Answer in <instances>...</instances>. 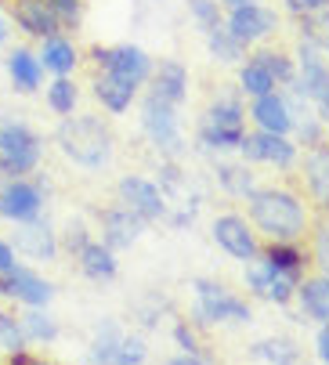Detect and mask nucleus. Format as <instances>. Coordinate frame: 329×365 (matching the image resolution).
<instances>
[{
    "label": "nucleus",
    "instance_id": "f257e3e1",
    "mask_svg": "<svg viewBox=\"0 0 329 365\" xmlns=\"http://www.w3.org/2000/svg\"><path fill=\"white\" fill-rule=\"evenodd\" d=\"M59 145L80 167H101V163H108V155H113V138H108L105 123L94 120V116L66 120L59 127Z\"/></svg>",
    "mask_w": 329,
    "mask_h": 365
},
{
    "label": "nucleus",
    "instance_id": "f03ea898",
    "mask_svg": "<svg viewBox=\"0 0 329 365\" xmlns=\"http://www.w3.org/2000/svg\"><path fill=\"white\" fill-rule=\"evenodd\" d=\"M250 214L260 225V232H268L271 239L290 242L304 232V210L290 192H253Z\"/></svg>",
    "mask_w": 329,
    "mask_h": 365
},
{
    "label": "nucleus",
    "instance_id": "7ed1b4c3",
    "mask_svg": "<svg viewBox=\"0 0 329 365\" xmlns=\"http://www.w3.org/2000/svg\"><path fill=\"white\" fill-rule=\"evenodd\" d=\"M36 160H40V141L33 138V130L15 120H0V163H4V170L26 174L36 167Z\"/></svg>",
    "mask_w": 329,
    "mask_h": 365
},
{
    "label": "nucleus",
    "instance_id": "20e7f679",
    "mask_svg": "<svg viewBox=\"0 0 329 365\" xmlns=\"http://www.w3.org/2000/svg\"><path fill=\"white\" fill-rule=\"evenodd\" d=\"M243 113L225 101V106H213L206 113V123H203V141L213 145V148H236L243 145Z\"/></svg>",
    "mask_w": 329,
    "mask_h": 365
},
{
    "label": "nucleus",
    "instance_id": "39448f33",
    "mask_svg": "<svg viewBox=\"0 0 329 365\" xmlns=\"http://www.w3.org/2000/svg\"><path fill=\"white\" fill-rule=\"evenodd\" d=\"M141 123L148 130V138L159 145V148H167V152H178L181 145V134H178V116H174V106L171 101H163V98H148L145 101V109H141Z\"/></svg>",
    "mask_w": 329,
    "mask_h": 365
},
{
    "label": "nucleus",
    "instance_id": "423d86ee",
    "mask_svg": "<svg viewBox=\"0 0 329 365\" xmlns=\"http://www.w3.org/2000/svg\"><path fill=\"white\" fill-rule=\"evenodd\" d=\"M196 289H199V315H203L206 322H213V319H217V322H221V319H228V322H246V319H250L246 304L236 300V297H228L221 286L199 282Z\"/></svg>",
    "mask_w": 329,
    "mask_h": 365
},
{
    "label": "nucleus",
    "instance_id": "0eeeda50",
    "mask_svg": "<svg viewBox=\"0 0 329 365\" xmlns=\"http://www.w3.org/2000/svg\"><path fill=\"white\" fill-rule=\"evenodd\" d=\"M120 195L127 202V210L138 214V217H145V221H156V217H163V210H167V206H163L159 188L148 185V181H141V178H123L120 181Z\"/></svg>",
    "mask_w": 329,
    "mask_h": 365
},
{
    "label": "nucleus",
    "instance_id": "6e6552de",
    "mask_svg": "<svg viewBox=\"0 0 329 365\" xmlns=\"http://www.w3.org/2000/svg\"><path fill=\"white\" fill-rule=\"evenodd\" d=\"M98 66H105L108 73H116L131 83H141L148 76V55L138 47H116V51H94Z\"/></svg>",
    "mask_w": 329,
    "mask_h": 365
},
{
    "label": "nucleus",
    "instance_id": "1a4fd4ad",
    "mask_svg": "<svg viewBox=\"0 0 329 365\" xmlns=\"http://www.w3.org/2000/svg\"><path fill=\"white\" fill-rule=\"evenodd\" d=\"M271 29H275V15L257 8V4H239L232 11V22H228V33L239 40V43H253L260 36H268Z\"/></svg>",
    "mask_w": 329,
    "mask_h": 365
},
{
    "label": "nucleus",
    "instance_id": "9d476101",
    "mask_svg": "<svg viewBox=\"0 0 329 365\" xmlns=\"http://www.w3.org/2000/svg\"><path fill=\"white\" fill-rule=\"evenodd\" d=\"M0 293L15 297V300H26V304H33V307H40V304L51 300V286H47L40 275L22 272V268H8V272H4V279H0Z\"/></svg>",
    "mask_w": 329,
    "mask_h": 365
},
{
    "label": "nucleus",
    "instance_id": "9b49d317",
    "mask_svg": "<svg viewBox=\"0 0 329 365\" xmlns=\"http://www.w3.org/2000/svg\"><path fill=\"white\" fill-rule=\"evenodd\" d=\"M239 148L250 155V160H260V163H275V167L293 163V145L283 134H271V130H260L253 138H243Z\"/></svg>",
    "mask_w": 329,
    "mask_h": 365
},
{
    "label": "nucleus",
    "instance_id": "f8f14e48",
    "mask_svg": "<svg viewBox=\"0 0 329 365\" xmlns=\"http://www.w3.org/2000/svg\"><path fill=\"white\" fill-rule=\"evenodd\" d=\"M213 239L221 242L232 257H239V260H250V257L257 253V242H253L246 221H243V217H232V214L213 221Z\"/></svg>",
    "mask_w": 329,
    "mask_h": 365
},
{
    "label": "nucleus",
    "instance_id": "ddd939ff",
    "mask_svg": "<svg viewBox=\"0 0 329 365\" xmlns=\"http://www.w3.org/2000/svg\"><path fill=\"white\" fill-rule=\"evenodd\" d=\"M36 210H40V192L33 185L15 181V185H8L4 192H0V214H4V217H11V221H33Z\"/></svg>",
    "mask_w": 329,
    "mask_h": 365
},
{
    "label": "nucleus",
    "instance_id": "4468645a",
    "mask_svg": "<svg viewBox=\"0 0 329 365\" xmlns=\"http://www.w3.org/2000/svg\"><path fill=\"white\" fill-rule=\"evenodd\" d=\"M15 22L33 36H51L54 29H59V19H54V8L47 4V0H19Z\"/></svg>",
    "mask_w": 329,
    "mask_h": 365
},
{
    "label": "nucleus",
    "instance_id": "2eb2a0df",
    "mask_svg": "<svg viewBox=\"0 0 329 365\" xmlns=\"http://www.w3.org/2000/svg\"><path fill=\"white\" fill-rule=\"evenodd\" d=\"M253 120L260 123V130H271V134H286L293 127V116L286 109V101L275 98V94H257V106H253Z\"/></svg>",
    "mask_w": 329,
    "mask_h": 365
},
{
    "label": "nucleus",
    "instance_id": "dca6fc26",
    "mask_svg": "<svg viewBox=\"0 0 329 365\" xmlns=\"http://www.w3.org/2000/svg\"><path fill=\"white\" fill-rule=\"evenodd\" d=\"M250 282H253V289H257L260 297H268V300H279V304H283V300L293 297V275L271 268L268 260H264V268L250 272Z\"/></svg>",
    "mask_w": 329,
    "mask_h": 365
},
{
    "label": "nucleus",
    "instance_id": "f3484780",
    "mask_svg": "<svg viewBox=\"0 0 329 365\" xmlns=\"http://www.w3.org/2000/svg\"><path fill=\"white\" fill-rule=\"evenodd\" d=\"M185 87H188V73H185L178 62H163L159 73H156L152 94L163 98V101H171V106H178V101H185V94H188Z\"/></svg>",
    "mask_w": 329,
    "mask_h": 365
},
{
    "label": "nucleus",
    "instance_id": "a211bd4d",
    "mask_svg": "<svg viewBox=\"0 0 329 365\" xmlns=\"http://www.w3.org/2000/svg\"><path fill=\"white\" fill-rule=\"evenodd\" d=\"M94 94L101 98L105 109L123 113V109L131 106V98H134V83L123 80V76H116V73H108V76H101V80L94 83Z\"/></svg>",
    "mask_w": 329,
    "mask_h": 365
},
{
    "label": "nucleus",
    "instance_id": "6ab92c4d",
    "mask_svg": "<svg viewBox=\"0 0 329 365\" xmlns=\"http://www.w3.org/2000/svg\"><path fill=\"white\" fill-rule=\"evenodd\" d=\"M80 264L91 279H113L116 275V260H113V250H105L98 242H87L80 246Z\"/></svg>",
    "mask_w": 329,
    "mask_h": 365
},
{
    "label": "nucleus",
    "instance_id": "aec40b11",
    "mask_svg": "<svg viewBox=\"0 0 329 365\" xmlns=\"http://www.w3.org/2000/svg\"><path fill=\"white\" fill-rule=\"evenodd\" d=\"M8 69H11L15 87H22V91H36V83H40V76H44L40 58H33L29 51H15V55L8 58Z\"/></svg>",
    "mask_w": 329,
    "mask_h": 365
},
{
    "label": "nucleus",
    "instance_id": "412c9836",
    "mask_svg": "<svg viewBox=\"0 0 329 365\" xmlns=\"http://www.w3.org/2000/svg\"><path fill=\"white\" fill-rule=\"evenodd\" d=\"M300 300H304V311H308L311 319L329 322V275H325V279H311V282H304Z\"/></svg>",
    "mask_w": 329,
    "mask_h": 365
},
{
    "label": "nucleus",
    "instance_id": "4be33fe9",
    "mask_svg": "<svg viewBox=\"0 0 329 365\" xmlns=\"http://www.w3.org/2000/svg\"><path fill=\"white\" fill-rule=\"evenodd\" d=\"M308 185L322 199V206H329V148H315L308 155Z\"/></svg>",
    "mask_w": 329,
    "mask_h": 365
},
{
    "label": "nucleus",
    "instance_id": "5701e85b",
    "mask_svg": "<svg viewBox=\"0 0 329 365\" xmlns=\"http://www.w3.org/2000/svg\"><path fill=\"white\" fill-rule=\"evenodd\" d=\"M76 66V51H73V43H66V40H47L44 43V69H51V73H59V76H66L69 69Z\"/></svg>",
    "mask_w": 329,
    "mask_h": 365
},
{
    "label": "nucleus",
    "instance_id": "b1692460",
    "mask_svg": "<svg viewBox=\"0 0 329 365\" xmlns=\"http://www.w3.org/2000/svg\"><path fill=\"white\" fill-rule=\"evenodd\" d=\"M19 250L29 253V257H54V239L47 228H22L19 232Z\"/></svg>",
    "mask_w": 329,
    "mask_h": 365
},
{
    "label": "nucleus",
    "instance_id": "393cba45",
    "mask_svg": "<svg viewBox=\"0 0 329 365\" xmlns=\"http://www.w3.org/2000/svg\"><path fill=\"white\" fill-rule=\"evenodd\" d=\"M105 228H108V242L113 246H131L138 239V221L131 217V210L127 214H108Z\"/></svg>",
    "mask_w": 329,
    "mask_h": 365
},
{
    "label": "nucleus",
    "instance_id": "a878e982",
    "mask_svg": "<svg viewBox=\"0 0 329 365\" xmlns=\"http://www.w3.org/2000/svg\"><path fill=\"white\" fill-rule=\"evenodd\" d=\"M300 62H304V87H300V91H304V94H311V98H318V91L329 83V73H325L322 58L315 55L311 47L304 51V58H300Z\"/></svg>",
    "mask_w": 329,
    "mask_h": 365
},
{
    "label": "nucleus",
    "instance_id": "bb28decb",
    "mask_svg": "<svg viewBox=\"0 0 329 365\" xmlns=\"http://www.w3.org/2000/svg\"><path fill=\"white\" fill-rule=\"evenodd\" d=\"M47 101H51L54 113H73V106H76V87H73L66 76H59V80L47 87Z\"/></svg>",
    "mask_w": 329,
    "mask_h": 365
},
{
    "label": "nucleus",
    "instance_id": "cd10ccee",
    "mask_svg": "<svg viewBox=\"0 0 329 365\" xmlns=\"http://www.w3.org/2000/svg\"><path fill=\"white\" fill-rule=\"evenodd\" d=\"M253 358H264V361H297V351L286 340H260V344H253Z\"/></svg>",
    "mask_w": 329,
    "mask_h": 365
},
{
    "label": "nucleus",
    "instance_id": "c85d7f7f",
    "mask_svg": "<svg viewBox=\"0 0 329 365\" xmlns=\"http://www.w3.org/2000/svg\"><path fill=\"white\" fill-rule=\"evenodd\" d=\"M239 80H243V87H246L250 94H268L271 87H275V76H271V73H268V69H264L260 62H253V66H246Z\"/></svg>",
    "mask_w": 329,
    "mask_h": 365
},
{
    "label": "nucleus",
    "instance_id": "c756f323",
    "mask_svg": "<svg viewBox=\"0 0 329 365\" xmlns=\"http://www.w3.org/2000/svg\"><path fill=\"white\" fill-rule=\"evenodd\" d=\"M210 36V51L221 62H236L239 58V40L232 36V33H225V29H213V33H206Z\"/></svg>",
    "mask_w": 329,
    "mask_h": 365
},
{
    "label": "nucleus",
    "instance_id": "7c9ffc66",
    "mask_svg": "<svg viewBox=\"0 0 329 365\" xmlns=\"http://www.w3.org/2000/svg\"><path fill=\"white\" fill-rule=\"evenodd\" d=\"M188 8H192V15L199 19V26H203L206 33L221 29V19H217V8H213V0H188Z\"/></svg>",
    "mask_w": 329,
    "mask_h": 365
},
{
    "label": "nucleus",
    "instance_id": "2f4dec72",
    "mask_svg": "<svg viewBox=\"0 0 329 365\" xmlns=\"http://www.w3.org/2000/svg\"><path fill=\"white\" fill-rule=\"evenodd\" d=\"M268 264H271V268H279V272H290V275H293V272L300 268V253H297V250H290V246H275V250L268 253Z\"/></svg>",
    "mask_w": 329,
    "mask_h": 365
},
{
    "label": "nucleus",
    "instance_id": "473e14b6",
    "mask_svg": "<svg viewBox=\"0 0 329 365\" xmlns=\"http://www.w3.org/2000/svg\"><path fill=\"white\" fill-rule=\"evenodd\" d=\"M22 326H26V333H29L33 340H51V336H54V322H51L47 315H36V311L22 319Z\"/></svg>",
    "mask_w": 329,
    "mask_h": 365
},
{
    "label": "nucleus",
    "instance_id": "72a5a7b5",
    "mask_svg": "<svg viewBox=\"0 0 329 365\" xmlns=\"http://www.w3.org/2000/svg\"><path fill=\"white\" fill-rule=\"evenodd\" d=\"M0 344L4 347H22V329L15 326V319H8V315H0Z\"/></svg>",
    "mask_w": 329,
    "mask_h": 365
},
{
    "label": "nucleus",
    "instance_id": "f704fd0d",
    "mask_svg": "<svg viewBox=\"0 0 329 365\" xmlns=\"http://www.w3.org/2000/svg\"><path fill=\"white\" fill-rule=\"evenodd\" d=\"M260 66H264L271 76H279V80H290V76H293V69L283 62V55H260Z\"/></svg>",
    "mask_w": 329,
    "mask_h": 365
},
{
    "label": "nucleus",
    "instance_id": "c9c22d12",
    "mask_svg": "<svg viewBox=\"0 0 329 365\" xmlns=\"http://www.w3.org/2000/svg\"><path fill=\"white\" fill-rule=\"evenodd\" d=\"M318 264L329 272V228H322V235H318Z\"/></svg>",
    "mask_w": 329,
    "mask_h": 365
},
{
    "label": "nucleus",
    "instance_id": "e433bc0d",
    "mask_svg": "<svg viewBox=\"0 0 329 365\" xmlns=\"http://www.w3.org/2000/svg\"><path fill=\"white\" fill-rule=\"evenodd\" d=\"M8 268H15V253H11V246L0 242V275H4Z\"/></svg>",
    "mask_w": 329,
    "mask_h": 365
},
{
    "label": "nucleus",
    "instance_id": "4c0bfd02",
    "mask_svg": "<svg viewBox=\"0 0 329 365\" xmlns=\"http://www.w3.org/2000/svg\"><path fill=\"white\" fill-rule=\"evenodd\" d=\"M322 4H325V0H290L293 11H318Z\"/></svg>",
    "mask_w": 329,
    "mask_h": 365
},
{
    "label": "nucleus",
    "instance_id": "58836bf2",
    "mask_svg": "<svg viewBox=\"0 0 329 365\" xmlns=\"http://www.w3.org/2000/svg\"><path fill=\"white\" fill-rule=\"evenodd\" d=\"M318 358L329 361V322H325V329L318 333Z\"/></svg>",
    "mask_w": 329,
    "mask_h": 365
},
{
    "label": "nucleus",
    "instance_id": "ea45409f",
    "mask_svg": "<svg viewBox=\"0 0 329 365\" xmlns=\"http://www.w3.org/2000/svg\"><path fill=\"white\" fill-rule=\"evenodd\" d=\"M178 344H181V347H188V351L196 347V340H192V333H188L185 326H178Z\"/></svg>",
    "mask_w": 329,
    "mask_h": 365
},
{
    "label": "nucleus",
    "instance_id": "a19ab883",
    "mask_svg": "<svg viewBox=\"0 0 329 365\" xmlns=\"http://www.w3.org/2000/svg\"><path fill=\"white\" fill-rule=\"evenodd\" d=\"M318 106H322V113L329 116V83H325V87L318 91Z\"/></svg>",
    "mask_w": 329,
    "mask_h": 365
},
{
    "label": "nucleus",
    "instance_id": "79ce46f5",
    "mask_svg": "<svg viewBox=\"0 0 329 365\" xmlns=\"http://www.w3.org/2000/svg\"><path fill=\"white\" fill-rule=\"evenodd\" d=\"M8 40V26H4V19H0V43Z\"/></svg>",
    "mask_w": 329,
    "mask_h": 365
},
{
    "label": "nucleus",
    "instance_id": "37998d69",
    "mask_svg": "<svg viewBox=\"0 0 329 365\" xmlns=\"http://www.w3.org/2000/svg\"><path fill=\"white\" fill-rule=\"evenodd\" d=\"M228 4H236V8H239V4H250V0H228Z\"/></svg>",
    "mask_w": 329,
    "mask_h": 365
}]
</instances>
